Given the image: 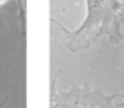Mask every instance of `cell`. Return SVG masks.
Here are the masks:
<instances>
[{
  "mask_svg": "<svg viewBox=\"0 0 124 108\" xmlns=\"http://www.w3.org/2000/svg\"><path fill=\"white\" fill-rule=\"evenodd\" d=\"M0 107H3V102H2V103H0Z\"/></svg>",
  "mask_w": 124,
  "mask_h": 108,
  "instance_id": "obj_5",
  "label": "cell"
},
{
  "mask_svg": "<svg viewBox=\"0 0 124 108\" xmlns=\"http://www.w3.org/2000/svg\"><path fill=\"white\" fill-rule=\"evenodd\" d=\"M118 99H119V107L124 108V94H118Z\"/></svg>",
  "mask_w": 124,
  "mask_h": 108,
  "instance_id": "obj_4",
  "label": "cell"
},
{
  "mask_svg": "<svg viewBox=\"0 0 124 108\" xmlns=\"http://www.w3.org/2000/svg\"><path fill=\"white\" fill-rule=\"evenodd\" d=\"M118 94L107 96L104 91L85 86H71L69 89L61 91L57 88L55 80L52 83L50 93V108H121L115 103Z\"/></svg>",
  "mask_w": 124,
  "mask_h": 108,
  "instance_id": "obj_2",
  "label": "cell"
},
{
  "mask_svg": "<svg viewBox=\"0 0 124 108\" xmlns=\"http://www.w3.org/2000/svg\"><path fill=\"white\" fill-rule=\"evenodd\" d=\"M9 0H0V8H2L5 3H8ZM19 5V9H21V19H22V24H24V0H16Z\"/></svg>",
  "mask_w": 124,
  "mask_h": 108,
  "instance_id": "obj_3",
  "label": "cell"
},
{
  "mask_svg": "<svg viewBox=\"0 0 124 108\" xmlns=\"http://www.w3.org/2000/svg\"><path fill=\"white\" fill-rule=\"evenodd\" d=\"M86 16L80 27L69 30L57 19L52 24L57 25L63 33V44L72 53L83 52L93 47L105 36L112 45H118L123 41L124 25V0H85Z\"/></svg>",
  "mask_w": 124,
  "mask_h": 108,
  "instance_id": "obj_1",
  "label": "cell"
}]
</instances>
